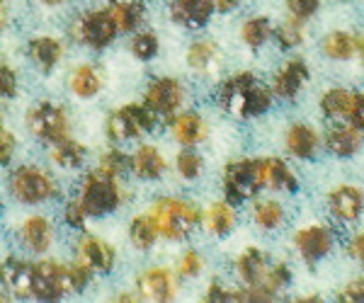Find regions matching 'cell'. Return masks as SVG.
<instances>
[{"instance_id":"32","label":"cell","mask_w":364,"mask_h":303,"mask_svg":"<svg viewBox=\"0 0 364 303\" xmlns=\"http://www.w3.org/2000/svg\"><path fill=\"white\" fill-rule=\"evenodd\" d=\"M323 54L333 61H348L357 54V39L348 32H331L323 39Z\"/></svg>"},{"instance_id":"31","label":"cell","mask_w":364,"mask_h":303,"mask_svg":"<svg viewBox=\"0 0 364 303\" xmlns=\"http://www.w3.org/2000/svg\"><path fill=\"white\" fill-rule=\"evenodd\" d=\"M129 241L136 250H151L158 241V228L151 214H141L129 224Z\"/></svg>"},{"instance_id":"29","label":"cell","mask_w":364,"mask_h":303,"mask_svg":"<svg viewBox=\"0 0 364 303\" xmlns=\"http://www.w3.org/2000/svg\"><path fill=\"white\" fill-rule=\"evenodd\" d=\"M87 150L83 143L73 141V138H63V141H58L51 145V160L56 162L58 167H63V170H75V167L83 165Z\"/></svg>"},{"instance_id":"40","label":"cell","mask_w":364,"mask_h":303,"mask_svg":"<svg viewBox=\"0 0 364 303\" xmlns=\"http://www.w3.org/2000/svg\"><path fill=\"white\" fill-rule=\"evenodd\" d=\"M175 167H178V172H180L185 180H197L199 175H202L204 160H202V155L195 153V150L185 148V150H182V153L178 155V160H175Z\"/></svg>"},{"instance_id":"9","label":"cell","mask_w":364,"mask_h":303,"mask_svg":"<svg viewBox=\"0 0 364 303\" xmlns=\"http://www.w3.org/2000/svg\"><path fill=\"white\" fill-rule=\"evenodd\" d=\"M75 37L90 49L102 51L117 39V25L107 10H90L75 22Z\"/></svg>"},{"instance_id":"41","label":"cell","mask_w":364,"mask_h":303,"mask_svg":"<svg viewBox=\"0 0 364 303\" xmlns=\"http://www.w3.org/2000/svg\"><path fill=\"white\" fill-rule=\"evenodd\" d=\"M92 267L90 265H85L83 260H78V262H73V265H68L66 267V277H68V291H83L87 284H90V279H92Z\"/></svg>"},{"instance_id":"4","label":"cell","mask_w":364,"mask_h":303,"mask_svg":"<svg viewBox=\"0 0 364 303\" xmlns=\"http://www.w3.org/2000/svg\"><path fill=\"white\" fill-rule=\"evenodd\" d=\"M161 124V116L146 102H129L122 109L109 114L107 119V136L109 141L122 143V141H132L139 138L141 133H151L158 129Z\"/></svg>"},{"instance_id":"33","label":"cell","mask_w":364,"mask_h":303,"mask_svg":"<svg viewBox=\"0 0 364 303\" xmlns=\"http://www.w3.org/2000/svg\"><path fill=\"white\" fill-rule=\"evenodd\" d=\"M216 58H219V49H216L214 42H207V39L192 42L190 49H187V66H190L192 71H199V73L209 71L216 63Z\"/></svg>"},{"instance_id":"44","label":"cell","mask_w":364,"mask_h":303,"mask_svg":"<svg viewBox=\"0 0 364 303\" xmlns=\"http://www.w3.org/2000/svg\"><path fill=\"white\" fill-rule=\"evenodd\" d=\"M202 267H204L202 255H199L197 250H190V253L182 255V260L178 265V275L180 277H197L199 272H202Z\"/></svg>"},{"instance_id":"18","label":"cell","mask_w":364,"mask_h":303,"mask_svg":"<svg viewBox=\"0 0 364 303\" xmlns=\"http://www.w3.org/2000/svg\"><path fill=\"white\" fill-rule=\"evenodd\" d=\"M78 258L85 262V265H90L95 272H112L114 267V248L109 246V243H105L102 238L97 236H85L80 238L78 243Z\"/></svg>"},{"instance_id":"48","label":"cell","mask_w":364,"mask_h":303,"mask_svg":"<svg viewBox=\"0 0 364 303\" xmlns=\"http://www.w3.org/2000/svg\"><path fill=\"white\" fill-rule=\"evenodd\" d=\"M236 299H238V291L224 289V284L216 282V279L209 284L207 296H204V301H209V303H226V301H236Z\"/></svg>"},{"instance_id":"20","label":"cell","mask_w":364,"mask_h":303,"mask_svg":"<svg viewBox=\"0 0 364 303\" xmlns=\"http://www.w3.org/2000/svg\"><path fill=\"white\" fill-rule=\"evenodd\" d=\"M170 129H173L175 141L185 145V148H192V145L207 136V121L197 112H182L170 119Z\"/></svg>"},{"instance_id":"42","label":"cell","mask_w":364,"mask_h":303,"mask_svg":"<svg viewBox=\"0 0 364 303\" xmlns=\"http://www.w3.org/2000/svg\"><path fill=\"white\" fill-rule=\"evenodd\" d=\"M287 10H289L291 17H296V20H311L316 13H318L321 8V0H284Z\"/></svg>"},{"instance_id":"17","label":"cell","mask_w":364,"mask_h":303,"mask_svg":"<svg viewBox=\"0 0 364 303\" xmlns=\"http://www.w3.org/2000/svg\"><path fill=\"white\" fill-rule=\"evenodd\" d=\"M22 246L34 255H44L54 246V226L46 216H29L20 228Z\"/></svg>"},{"instance_id":"54","label":"cell","mask_w":364,"mask_h":303,"mask_svg":"<svg viewBox=\"0 0 364 303\" xmlns=\"http://www.w3.org/2000/svg\"><path fill=\"white\" fill-rule=\"evenodd\" d=\"M0 32H3V17H0Z\"/></svg>"},{"instance_id":"47","label":"cell","mask_w":364,"mask_h":303,"mask_svg":"<svg viewBox=\"0 0 364 303\" xmlns=\"http://www.w3.org/2000/svg\"><path fill=\"white\" fill-rule=\"evenodd\" d=\"M338 299L345 303H364V277H357L348 282V287L340 291Z\"/></svg>"},{"instance_id":"13","label":"cell","mask_w":364,"mask_h":303,"mask_svg":"<svg viewBox=\"0 0 364 303\" xmlns=\"http://www.w3.org/2000/svg\"><path fill=\"white\" fill-rule=\"evenodd\" d=\"M139 296L144 301H156V303H168L175 299L178 294V284L175 277L170 275L166 267H154V270H146L136 282Z\"/></svg>"},{"instance_id":"53","label":"cell","mask_w":364,"mask_h":303,"mask_svg":"<svg viewBox=\"0 0 364 303\" xmlns=\"http://www.w3.org/2000/svg\"><path fill=\"white\" fill-rule=\"evenodd\" d=\"M357 51H360V56L364 61V34H362V39H357Z\"/></svg>"},{"instance_id":"21","label":"cell","mask_w":364,"mask_h":303,"mask_svg":"<svg viewBox=\"0 0 364 303\" xmlns=\"http://www.w3.org/2000/svg\"><path fill=\"white\" fill-rule=\"evenodd\" d=\"M27 54L34 66L42 68L44 73H51L58 66V61H61L63 46L54 37H34L32 42L27 44Z\"/></svg>"},{"instance_id":"14","label":"cell","mask_w":364,"mask_h":303,"mask_svg":"<svg viewBox=\"0 0 364 303\" xmlns=\"http://www.w3.org/2000/svg\"><path fill=\"white\" fill-rule=\"evenodd\" d=\"M328 206H331V214L338 221L355 224L364 211V194L362 189L352 187V184H343V187H336L328 194Z\"/></svg>"},{"instance_id":"5","label":"cell","mask_w":364,"mask_h":303,"mask_svg":"<svg viewBox=\"0 0 364 303\" xmlns=\"http://www.w3.org/2000/svg\"><path fill=\"white\" fill-rule=\"evenodd\" d=\"M78 202L85 209L87 216H107V214H112L122 206L119 180L97 167L85 177Z\"/></svg>"},{"instance_id":"39","label":"cell","mask_w":364,"mask_h":303,"mask_svg":"<svg viewBox=\"0 0 364 303\" xmlns=\"http://www.w3.org/2000/svg\"><path fill=\"white\" fill-rule=\"evenodd\" d=\"M158 49H161V42L154 32H139L136 37L132 39V54L139 58V61H151Z\"/></svg>"},{"instance_id":"22","label":"cell","mask_w":364,"mask_h":303,"mask_svg":"<svg viewBox=\"0 0 364 303\" xmlns=\"http://www.w3.org/2000/svg\"><path fill=\"white\" fill-rule=\"evenodd\" d=\"M267 255L257 248H248L243 255L236 260V272L243 279L245 287H262L267 275Z\"/></svg>"},{"instance_id":"3","label":"cell","mask_w":364,"mask_h":303,"mask_svg":"<svg viewBox=\"0 0 364 303\" xmlns=\"http://www.w3.org/2000/svg\"><path fill=\"white\" fill-rule=\"evenodd\" d=\"M265 187V165L262 158L231 160L224 170V194L228 204H243Z\"/></svg>"},{"instance_id":"51","label":"cell","mask_w":364,"mask_h":303,"mask_svg":"<svg viewBox=\"0 0 364 303\" xmlns=\"http://www.w3.org/2000/svg\"><path fill=\"white\" fill-rule=\"evenodd\" d=\"M240 3H243V0H214V10H216V13L226 15V13H233Z\"/></svg>"},{"instance_id":"38","label":"cell","mask_w":364,"mask_h":303,"mask_svg":"<svg viewBox=\"0 0 364 303\" xmlns=\"http://www.w3.org/2000/svg\"><path fill=\"white\" fill-rule=\"evenodd\" d=\"M291 282V267L287 265V262H277V265H272L267 270L265 275V282H262V289H267L269 294H277V291L287 289Z\"/></svg>"},{"instance_id":"52","label":"cell","mask_w":364,"mask_h":303,"mask_svg":"<svg viewBox=\"0 0 364 303\" xmlns=\"http://www.w3.org/2000/svg\"><path fill=\"white\" fill-rule=\"evenodd\" d=\"M42 5H49V8H56V5H63L66 0H39Z\"/></svg>"},{"instance_id":"26","label":"cell","mask_w":364,"mask_h":303,"mask_svg":"<svg viewBox=\"0 0 364 303\" xmlns=\"http://www.w3.org/2000/svg\"><path fill=\"white\" fill-rule=\"evenodd\" d=\"M68 85L75 97L90 100V97H95L97 92L102 90V75H100L90 63H83V66L73 68V73H70V78H68Z\"/></svg>"},{"instance_id":"27","label":"cell","mask_w":364,"mask_h":303,"mask_svg":"<svg viewBox=\"0 0 364 303\" xmlns=\"http://www.w3.org/2000/svg\"><path fill=\"white\" fill-rule=\"evenodd\" d=\"M262 165H265V187H272L279 192L299 189L296 175L291 172V167L282 158H262Z\"/></svg>"},{"instance_id":"49","label":"cell","mask_w":364,"mask_h":303,"mask_svg":"<svg viewBox=\"0 0 364 303\" xmlns=\"http://www.w3.org/2000/svg\"><path fill=\"white\" fill-rule=\"evenodd\" d=\"M348 121L360 131H364V92H355V102H352Z\"/></svg>"},{"instance_id":"16","label":"cell","mask_w":364,"mask_h":303,"mask_svg":"<svg viewBox=\"0 0 364 303\" xmlns=\"http://www.w3.org/2000/svg\"><path fill=\"white\" fill-rule=\"evenodd\" d=\"M0 284L15 296L27 299L32 296V265L20 258H5L0 262Z\"/></svg>"},{"instance_id":"12","label":"cell","mask_w":364,"mask_h":303,"mask_svg":"<svg viewBox=\"0 0 364 303\" xmlns=\"http://www.w3.org/2000/svg\"><path fill=\"white\" fill-rule=\"evenodd\" d=\"M311 80V71L304 58H291L279 68L272 80V95L282 97V100H294L299 92L306 87Z\"/></svg>"},{"instance_id":"8","label":"cell","mask_w":364,"mask_h":303,"mask_svg":"<svg viewBox=\"0 0 364 303\" xmlns=\"http://www.w3.org/2000/svg\"><path fill=\"white\" fill-rule=\"evenodd\" d=\"M68 291L66 267L54 260H39L32 265V296L39 301H61Z\"/></svg>"},{"instance_id":"10","label":"cell","mask_w":364,"mask_h":303,"mask_svg":"<svg viewBox=\"0 0 364 303\" xmlns=\"http://www.w3.org/2000/svg\"><path fill=\"white\" fill-rule=\"evenodd\" d=\"M185 90L175 78H156L151 80L144 92V102L149 104L161 119H173L175 112L182 107Z\"/></svg>"},{"instance_id":"11","label":"cell","mask_w":364,"mask_h":303,"mask_svg":"<svg viewBox=\"0 0 364 303\" xmlns=\"http://www.w3.org/2000/svg\"><path fill=\"white\" fill-rule=\"evenodd\" d=\"M294 243L299 255L314 267L333 250V231L328 226H318V224L306 226V228H301L294 236Z\"/></svg>"},{"instance_id":"25","label":"cell","mask_w":364,"mask_h":303,"mask_svg":"<svg viewBox=\"0 0 364 303\" xmlns=\"http://www.w3.org/2000/svg\"><path fill=\"white\" fill-rule=\"evenodd\" d=\"M117 32H134L146 17V3L144 0H122V3L109 5Z\"/></svg>"},{"instance_id":"43","label":"cell","mask_w":364,"mask_h":303,"mask_svg":"<svg viewBox=\"0 0 364 303\" xmlns=\"http://www.w3.org/2000/svg\"><path fill=\"white\" fill-rule=\"evenodd\" d=\"M17 73L15 68H10L8 63H0V97H8L13 100L17 97Z\"/></svg>"},{"instance_id":"1","label":"cell","mask_w":364,"mask_h":303,"mask_svg":"<svg viewBox=\"0 0 364 303\" xmlns=\"http://www.w3.org/2000/svg\"><path fill=\"white\" fill-rule=\"evenodd\" d=\"M272 87L262 83L255 73H236L219 87L221 109L238 119H255L272 107Z\"/></svg>"},{"instance_id":"45","label":"cell","mask_w":364,"mask_h":303,"mask_svg":"<svg viewBox=\"0 0 364 303\" xmlns=\"http://www.w3.org/2000/svg\"><path fill=\"white\" fill-rule=\"evenodd\" d=\"M85 219H87V214H85V209L80 206V202L78 199H70L66 204V209H63V221H66L70 228L83 231L85 228Z\"/></svg>"},{"instance_id":"24","label":"cell","mask_w":364,"mask_h":303,"mask_svg":"<svg viewBox=\"0 0 364 303\" xmlns=\"http://www.w3.org/2000/svg\"><path fill=\"white\" fill-rule=\"evenodd\" d=\"M168 162L163 158V153L151 143H144L136 153L132 155V170L136 172L139 180H158L163 177Z\"/></svg>"},{"instance_id":"7","label":"cell","mask_w":364,"mask_h":303,"mask_svg":"<svg viewBox=\"0 0 364 303\" xmlns=\"http://www.w3.org/2000/svg\"><path fill=\"white\" fill-rule=\"evenodd\" d=\"M27 124L29 131L34 133L37 138H42L49 145H54L58 141L68 136V116L66 109L58 107L56 102H37L27 114Z\"/></svg>"},{"instance_id":"23","label":"cell","mask_w":364,"mask_h":303,"mask_svg":"<svg viewBox=\"0 0 364 303\" xmlns=\"http://www.w3.org/2000/svg\"><path fill=\"white\" fill-rule=\"evenodd\" d=\"M287 150L299 160L314 158L316 150H318V133H316V129H311L309 124H304V121H296L287 131Z\"/></svg>"},{"instance_id":"28","label":"cell","mask_w":364,"mask_h":303,"mask_svg":"<svg viewBox=\"0 0 364 303\" xmlns=\"http://www.w3.org/2000/svg\"><path fill=\"white\" fill-rule=\"evenodd\" d=\"M352 102H355V92L345 90V87H333V90H326L321 97V112L328 116V119H348Z\"/></svg>"},{"instance_id":"35","label":"cell","mask_w":364,"mask_h":303,"mask_svg":"<svg viewBox=\"0 0 364 303\" xmlns=\"http://www.w3.org/2000/svg\"><path fill=\"white\" fill-rule=\"evenodd\" d=\"M240 37L243 42L250 46V49H260L262 44L272 37V22L267 17H250V20L243 22L240 27Z\"/></svg>"},{"instance_id":"6","label":"cell","mask_w":364,"mask_h":303,"mask_svg":"<svg viewBox=\"0 0 364 303\" xmlns=\"http://www.w3.org/2000/svg\"><path fill=\"white\" fill-rule=\"evenodd\" d=\"M10 192L17 202L22 204H44L56 199L58 187L49 172L37 165H22L17 167L10 177Z\"/></svg>"},{"instance_id":"36","label":"cell","mask_w":364,"mask_h":303,"mask_svg":"<svg viewBox=\"0 0 364 303\" xmlns=\"http://www.w3.org/2000/svg\"><path fill=\"white\" fill-rule=\"evenodd\" d=\"M100 170H105L112 177L122 180L124 175L132 170V155H127L124 150L119 148H109L102 153V160H100Z\"/></svg>"},{"instance_id":"2","label":"cell","mask_w":364,"mask_h":303,"mask_svg":"<svg viewBox=\"0 0 364 303\" xmlns=\"http://www.w3.org/2000/svg\"><path fill=\"white\" fill-rule=\"evenodd\" d=\"M149 214L158 228V236L168 241H187L202 221V209L180 197H161Z\"/></svg>"},{"instance_id":"56","label":"cell","mask_w":364,"mask_h":303,"mask_svg":"<svg viewBox=\"0 0 364 303\" xmlns=\"http://www.w3.org/2000/svg\"><path fill=\"white\" fill-rule=\"evenodd\" d=\"M0 214H3V204H0Z\"/></svg>"},{"instance_id":"19","label":"cell","mask_w":364,"mask_h":303,"mask_svg":"<svg viewBox=\"0 0 364 303\" xmlns=\"http://www.w3.org/2000/svg\"><path fill=\"white\" fill-rule=\"evenodd\" d=\"M364 136L357 126H352L350 121L345 124H336L331 131L326 133V148L338 158H352L357 150L362 148Z\"/></svg>"},{"instance_id":"46","label":"cell","mask_w":364,"mask_h":303,"mask_svg":"<svg viewBox=\"0 0 364 303\" xmlns=\"http://www.w3.org/2000/svg\"><path fill=\"white\" fill-rule=\"evenodd\" d=\"M17 150V138L5 126H0V165H10Z\"/></svg>"},{"instance_id":"34","label":"cell","mask_w":364,"mask_h":303,"mask_svg":"<svg viewBox=\"0 0 364 303\" xmlns=\"http://www.w3.org/2000/svg\"><path fill=\"white\" fill-rule=\"evenodd\" d=\"M252 216H255V224L260 226V228L274 231V228H279L282 221H284V209L274 199H260L252 206Z\"/></svg>"},{"instance_id":"50","label":"cell","mask_w":364,"mask_h":303,"mask_svg":"<svg viewBox=\"0 0 364 303\" xmlns=\"http://www.w3.org/2000/svg\"><path fill=\"white\" fill-rule=\"evenodd\" d=\"M348 250L364 265V233H357V236L352 238V243L348 246Z\"/></svg>"},{"instance_id":"30","label":"cell","mask_w":364,"mask_h":303,"mask_svg":"<svg viewBox=\"0 0 364 303\" xmlns=\"http://www.w3.org/2000/svg\"><path fill=\"white\" fill-rule=\"evenodd\" d=\"M233 226H236V209H233V204H228V202L211 204L209 214H207V228L214 233V236L224 238L233 231Z\"/></svg>"},{"instance_id":"37","label":"cell","mask_w":364,"mask_h":303,"mask_svg":"<svg viewBox=\"0 0 364 303\" xmlns=\"http://www.w3.org/2000/svg\"><path fill=\"white\" fill-rule=\"evenodd\" d=\"M274 39H277L279 49H294L304 42V25L301 20H296V17H291V20L282 22L277 27V32H274Z\"/></svg>"},{"instance_id":"15","label":"cell","mask_w":364,"mask_h":303,"mask_svg":"<svg viewBox=\"0 0 364 303\" xmlns=\"http://www.w3.org/2000/svg\"><path fill=\"white\" fill-rule=\"evenodd\" d=\"M214 15V0H170V17L187 29H202Z\"/></svg>"},{"instance_id":"57","label":"cell","mask_w":364,"mask_h":303,"mask_svg":"<svg viewBox=\"0 0 364 303\" xmlns=\"http://www.w3.org/2000/svg\"><path fill=\"white\" fill-rule=\"evenodd\" d=\"M3 3H5V0H0V5H3Z\"/></svg>"},{"instance_id":"55","label":"cell","mask_w":364,"mask_h":303,"mask_svg":"<svg viewBox=\"0 0 364 303\" xmlns=\"http://www.w3.org/2000/svg\"><path fill=\"white\" fill-rule=\"evenodd\" d=\"M0 126H3V112H0Z\"/></svg>"}]
</instances>
